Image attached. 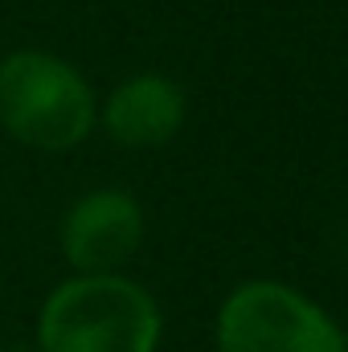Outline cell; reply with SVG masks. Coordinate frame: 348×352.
I'll return each instance as SVG.
<instances>
[{"mask_svg":"<svg viewBox=\"0 0 348 352\" xmlns=\"http://www.w3.org/2000/svg\"><path fill=\"white\" fill-rule=\"evenodd\" d=\"M184 90L164 74H135L111 90L102 107V127L123 148H160L184 123Z\"/></svg>","mask_w":348,"mask_h":352,"instance_id":"cell-5","label":"cell"},{"mask_svg":"<svg viewBox=\"0 0 348 352\" xmlns=\"http://www.w3.org/2000/svg\"><path fill=\"white\" fill-rule=\"evenodd\" d=\"M87 78L41 50H21L0 62V123L12 140L41 152H70L94 127Z\"/></svg>","mask_w":348,"mask_h":352,"instance_id":"cell-2","label":"cell"},{"mask_svg":"<svg viewBox=\"0 0 348 352\" xmlns=\"http://www.w3.org/2000/svg\"><path fill=\"white\" fill-rule=\"evenodd\" d=\"M156 299L123 274H74L37 311V352H156Z\"/></svg>","mask_w":348,"mask_h":352,"instance_id":"cell-1","label":"cell"},{"mask_svg":"<svg viewBox=\"0 0 348 352\" xmlns=\"http://www.w3.org/2000/svg\"><path fill=\"white\" fill-rule=\"evenodd\" d=\"M213 344L217 352H348V336L303 291L254 278L226 295Z\"/></svg>","mask_w":348,"mask_h":352,"instance_id":"cell-3","label":"cell"},{"mask_svg":"<svg viewBox=\"0 0 348 352\" xmlns=\"http://www.w3.org/2000/svg\"><path fill=\"white\" fill-rule=\"evenodd\" d=\"M144 242V209L123 188H98L70 205L62 254L78 274H119Z\"/></svg>","mask_w":348,"mask_h":352,"instance_id":"cell-4","label":"cell"}]
</instances>
